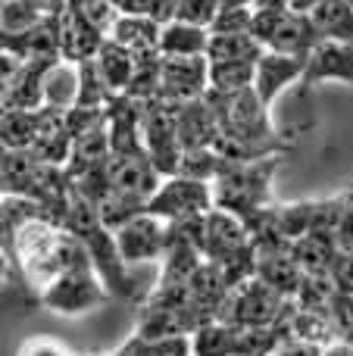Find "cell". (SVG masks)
<instances>
[{"label":"cell","mask_w":353,"mask_h":356,"mask_svg":"<svg viewBox=\"0 0 353 356\" xmlns=\"http://www.w3.org/2000/svg\"><path fill=\"white\" fill-rule=\"evenodd\" d=\"M281 166V156H269L260 163H231L225 160L219 175L213 178V203L216 209L250 222L272 207V178Z\"/></svg>","instance_id":"cell-2"},{"label":"cell","mask_w":353,"mask_h":356,"mask_svg":"<svg viewBox=\"0 0 353 356\" xmlns=\"http://www.w3.org/2000/svg\"><path fill=\"white\" fill-rule=\"evenodd\" d=\"M319 3H322V0H285V6L294 13H313Z\"/></svg>","instance_id":"cell-23"},{"label":"cell","mask_w":353,"mask_h":356,"mask_svg":"<svg viewBox=\"0 0 353 356\" xmlns=\"http://www.w3.org/2000/svg\"><path fill=\"white\" fill-rule=\"evenodd\" d=\"M113 234H116L119 257L125 259V266L156 263V259L163 263L169 244H172V222H163L150 213H141L131 222H125L122 228H116Z\"/></svg>","instance_id":"cell-6"},{"label":"cell","mask_w":353,"mask_h":356,"mask_svg":"<svg viewBox=\"0 0 353 356\" xmlns=\"http://www.w3.org/2000/svg\"><path fill=\"white\" fill-rule=\"evenodd\" d=\"M110 41L122 44L135 56H154V54H160L163 25H156L150 16H125L122 13L110 31Z\"/></svg>","instance_id":"cell-13"},{"label":"cell","mask_w":353,"mask_h":356,"mask_svg":"<svg viewBox=\"0 0 353 356\" xmlns=\"http://www.w3.org/2000/svg\"><path fill=\"white\" fill-rule=\"evenodd\" d=\"M350 3H353V0H350Z\"/></svg>","instance_id":"cell-24"},{"label":"cell","mask_w":353,"mask_h":356,"mask_svg":"<svg viewBox=\"0 0 353 356\" xmlns=\"http://www.w3.org/2000/svg\"><path fill=\"white\" fill-rule=\"evenodd\" d=\"M288 313H291L288 297H281L260 278H250L229 294L222 313H219V322L241 328H275L288 319Z\"/></svg>","instance_id":"cell-4"},{"label":"cell","mask_w":353,"mask_h":356,"mask_svg":"<svg viewBox=\"0 0 353 356\" xmlns=\"http://www.w3.org/2000/svg\"><path fill=\"white\" fill-rule=\"evenodd\" d=\"M322 41H341L353 44V3L350 0H322L310 13Z\"/></svg>","instance_id":"cell-16"},{"label":"cell","mask_w":353,"mask_h":356,"mask_svg":"<svg viewBox=\"0 0 353 356\" xmlns=\"http://www.w3.org/2000/svg\"><path fill=\"white\" fill-rule=\"evenodd\" d=\"M16 356H75L63 341L47 338V334H38V338H28L22 347H19Z\"/></svg>","instance_id":"cell-21"},{"label":"cell","mask_w":353,"mask_h":356,"mask_svg":"<svg viewBox=\"0 0 353 356\" xmlns=\"http://www.w3.org/2000/svg\"><path fill=\"white\" fill-rule=\"evenodd\" d=\"M81 97V69L79 63L56 60L44 75V110L69 113L79 106Z\"/></svg>","instance_id":"cell-12"},{"label":"cell","mask_w":353,"mask_h":356,"mask_svg":"<svg viewBox=\"0 0 353 356\" xmlns=\"http://www.w3.org/2000/svg\"><path fill=\"white\" fill-rule=\"evenodd\" d=\"M304 69H306V60H297V56H285V54H272V50H266V54H263V60L256 63V81H254L256 97H260L266 106H272V100L279 97L288 85H294V81L300 85Z\"/></svg>","instance_id":"cell-11"},{"label":"cell","mask_w":353,"mask_h":356,"mask_svg":"<svg viewBox=\"0 0 353 356\" xmlns=\"http://www.w3.org/2000/svg\"><path fill=\"white\" fill-rule=\"evenodd\" d=\"M250 228L244 219L225 213V209H210L206 216H200L197 222V247L204 253V259L219 263L225 257H235L244 247H250Z\"/></svg>","instance_id":"cell-7"},{"label":"cell","mask_w":353,"mask_h":356,"mask_svg":"<svg viewBox=\"0 0 353 356\" xmlns=\"http://www.w3.org/2000/svg\"><path fill=\"white\" fill-rule=\"evenodd\" d=\"M210 209H216L210 181L188 178V175H172V178H163L160 191L147 200L144 213L175 225V222H188V219H197V216H206Z\"/></svg>","instance_id":"cell-5"},{"label":"cell","mask_w":353,"mask_h":356,"mask_svg":"<svg viewBox=\"0 0 353 356\" xmlns=\"http://www.w3.org/2000/svg\"><path fill=\"white\" fill-rule=\"evenodd\" d=\"M256 63H210V91L213 94H238L254 88Z\"/></svg>","instance_id":"cell-19"},{"label":"cell","mask_w":353,"mask_h":356,"mask_svg":"<svg viewBox=\"0 0 353 356\" xmlns=\"http://www.w3.org/2000/svg\"><path fill=\"white\" fill-rule=\"evenodd\" d=\"M210 91V60L206 56H163V91L169 104L200 100Z\"/></svg>","instance_id":"cell-8"},{"label":"cell","mask_w":353,"mask_h":356,"mask_svg":"<svg viewBox=\"0 0 353 356\" xmlns=\"http://www.w3.org/2000/svg\"><path fill=\"white\" fill-rule=\"evenodd\" d=\"M38 300H41L44 309H50L56 316H81V313H91V309L104 307L106 300H113V294L106 291V284L100 282L94 263L88 259V263L63 272L54 284H47Z\"/></svg>","instance_id":"cell-3"},{"label":"cell","mask_w":353,"mask_h":356,"mask_svg":"<svg viewBox=\"0 0 353 356\" xmlns=\"http://www.w3.org/2000/svg\"><path fill=\"white\" fill-rule=\"evenodd\" d=\"M210 29H200L191 22H169L163 25V41H160V54L163 56H206L210 50Z\"/></svg>","instance_id":"cell-15"},{"label":"cell","mask_w":353,"mask_h":356,"mask_svg":"<svg viewBox=\"0 0 353 356\" xmlns=\"http://www.w3.org/2000/svg\"><path fill=\"white\" fill-rule=\"evenodd\" d=\"M63 228H66L69 234H75V238H79V244L88 250L94 269H97L100 282L106 284V291H110L113 297L129 300V303H138V300L144 303L141 291H138V282L131 278L125 259L119 257V247H116V234H113V228L104 225L97 207H94V203L88 200V197L81 194L75 184H72V194H69V213H66Z\"/></svg>","instance_id":"cell-1"},{"label":"cell","mask_w":353,"mask_h":356,"mask_svg":"<svg viewBox=\"0 0 353 356\" xmlns=\"http://www.w3.org/2000/svg\"><path fill=\"white\" fill-rule=\"evenodd\" d=\"M266 47L250 31L244 35H213L206 60L210 63H260Z\"/></svg>","instance_id":"cell-18"},{"label":"cell","mask_w":353,"mask_h":356,"mask_svg":"<svg viewBox=\"0 0 353 356\" xmlns=\"http://www.w3.org/2000/svg\"><path fill=\"white\" fill-rule=\"evenodd\" d=\"M94 63H97L100 79L106 81V88H110L113 97H122V94L129 91L131 79H135L138 56L131 54V50H125L122 44H116V41L106 38L104 47H100V54L94 56Z\"/></svg>","instance_id":"cell-14"},{"label":"cell","mask_w":353,"mask_h":356,"mask_svg":"<svg viewBox=\"0 0 353 356\" xmlns=\"http://www.w3.org/2000/svg\"><path fill=\"white\" fill-rule=\"evenodd\" d=\"M316 356H353V344H350V341H344V338H335L331 344L319 347Z\"/></svg>","instance_id":"cell-22"},{"label":"cell","mask_w":353,"mask_h":356,"mask_svg":"<svg viewBox=\"0 0 353 356\" xmlns=\"http://www.w3.org/2000/svg\"><path fill=\"white\" fill-rule=\"evenodd\" d=\"M347 81L353 88V44L341 41H319L316 50L306 56V69L300 88L310 91L319 81Z\"/></svg>","instance_id":"cell-9"},{"label":"cell","mask_w":353,"mask_h":356,"mask_svg":"<svg viewBox=\"0 0 353 356\" xmlns=\"http://www.w3.org/2000/svg\"><path fill=\"white\" fill-rule=\"evenodd\" d=\"M44 110H3L0 131H3V150H31L41 138Z\"/></svg>","instance_id":"cell-17"},{"label":"cell","mask_w":353,"mask_h":356,"mask_svg":"<svg viewBox=\"0 0 353 356\" xmlns=\"http://www.w3.org/2000/svg\"><path fill=\"white\" fill-rule=\"evenodd\" d=\"M106 38L88 22V16L79 6H69L63 10V25H60V56L69 63H85L94 60L100 54Z\"/></svg>","instance_id":"cell-10"},{"label":"cell","mask_w":353,"mask_h":356,"mask_svg":"<svg viewBox=\"0 0 353 356\" xmlns=\"http://www.w3.org/2000/svg\"><path fill=\"white\" fill-rule=\"evenodd\" d=\"M41 19L44 13L31 0H3V38L22 35V31L35 29Z\"/></svg>","instance_id":"cell-20"}]
</instances>
